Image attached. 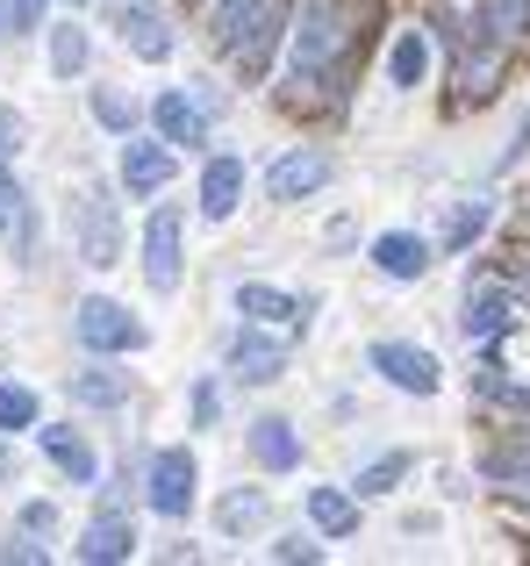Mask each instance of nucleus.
<instances>
[{
  "mask_svg": "<svg viewBox=\"0 0 530 566\" xmlns=\"http://www.w3.org/2000/svg\"><path fill=\"white\" fill-rule=\"evenodd\" d=\"M495 222V201L488 193H474V201H459L452 208V222H445V251H474V237Z\"/></svg>",
  "mask_w": 530,
  "mask_h": 566,
  "instance_id": "obj_23",
  "label": "nucleus"
},
{
  "mask_svg": "<svg viewBox=\"0 0 530 566\" xmlns=\"http://www.w3.org/2000/svg\"><path fill=\"white\" fill-rule=\"evenodd\" d=\"M43 452H51V467H57V473H72L80 488L100 473V467H94V444H86L80 430H43Z\"/></svg>",
  "mask_w": 530,
  "mask_h": 566,
  "instance_id": "obj_21",
  "label": "nucleus"
},
{
  "mask_svg": "<svg viewBox=\"0 0 530 566\" xmlns=\"http://www.w3.org/2000/svg\"><path fill=\"white\" fill-rule=\"evenodd\" d=\"M523 230H530V201H523Z\"/></svg>",
  "mask_w": 530,
  "mask_h": 566,
  "instance_id": "obj_41",
  "label": "nucleus"
},
{
  "mask_svg": "<svg viewBox=\"0 0 530 566\" xmlns=\"http://www.w3.org/2000/svg\"><path fill=\"white\" fill-rule=\"evenodd\" d=\"M330 172H337L330 151H287L273 172H265V193H273V201H308V193L330 180Z\"/></svg>",
  "mask_w": 530,
  "mask_h": 566,
  "instance_id": "obj_13",
  "label": "nucleus"
},
{
  "mask_svg": "<svg viewBox=\"0 0 530 566\" xmlns=\"http://www.w3.org/2000/svg\"><path fill=\"white\" fill-rule=\"evenodd\" d=\"M72 8H86V0H72Z\"/></svg>",
  "mask_w": 530,
  "mask_h": 566,
  "instance_id": "obj_42",
  "label": "nucleus"
},
{
  "mask_svg": "<svg viewBox=\"0 0 530 566\" xmlns=\"http://www.w3.org/2000/svg\"><path fill=\"white\" fill-rule=\"evenodd\" d=\"M94 115L115 129V137H129V129H137V101H123L115 86H94Z\"/></svg>",
  "mask_w": 530,
  "mask_h": 566,
  "instance_id": "obj_30",
  "label": "nucleus"
},
{
  "mask_svg": "<svg viewBox=\"0 0 530 566\" xmlns=\"http://www.w3.org/2000/svg\"><path fill=\"white\" fill-rule=\"evenodd\" d=\"M237 308H244V316H258V323H279V316H308L316 302H287L279 287H258V280H252V287H237Z\"/></svg>",
  "mask_w": 530,
  "mask_h": 566,
  "instance_id": "obj_25",
  "label": "nucleus"
},
{
  "mask_svg": "<svg viewBox=\"0 0 530 566\" xmlns=\"http://www.w3.org/2000/svg\"><path fill=\"white\" fill-rule=\"evenodd\" d=\"M273 559H322V545H308V538H279V545H273Z\"/></svg>",
  "mask_w": 530,
  "mask_h": 566,
  "instance_id": "obj_36",
  "label": "nucleus"
},
{
  "mask_svg": "<svg viewBox=\"0 0 530 566\" xmlns=\"http://www.w3.org/2000/svg\"><path fill=\"white\" fill-rule=\"evenodd\" d=\"M409 473V452H388V459H373V467H359V495H388L394 481Z\"/></svg>",
  "mask_w": 530,
  "mask_h": 566,
  "instance_id": "obj_31",
  "label": "nucleus"
},
{
  "mask_svg": "<svg viewBox=\"0 0 530 566\" xmlns=\"http://www.w3.org/2000/svg\"><path fill=\"white\" fill-rule=\"evenodd\" d=\"M287 14H294V0H252V8H244V22L230 29V43H223L237 86H258L265 72H273V51H279V36H287Z\"/></svg>",
  "mask_w": 530,
  "mask_h": 566,
  "instance_id": "obj_2",
  "label": "nucleus"
},
{
  "mask_svg": "<svg viewBox=\"0 0 530 566\" xmlns=\"http://www.w3.org/2000/svg\"><path fill=\"white\" fill-rule=\"evenodd\" d=\"M252 459L265 473H294V467H301V438H294V423H279V416L252 423Z\"/></svg>",
  "mask_w": 530,
  "mask_h": 566,
  "instance_id": "obj_18",
  "label": "nucleus"
},
{
  "mask_svg": "<svg viewBox=\"0 0 530 566\" xmlns=\"http://www.w3.org/2000/svg\"><path fill=\"white\" fill-rule=\"evenodd\" d=\"M215 524H223L230 538H237V531H258V524H265V495H258V488H237V495H223Z\"/></svg>",
  "mask_w": 530,
  "mask_h": 566,
  "instance_id": "obj_26",
  "label": "nucleus"
},
{
  "mask_svg": "<svg viewBox=\"0 0 530 566\" xmlns=\"http://www.w3.org/2000/svg\"><path fill=\"white\" fill-rule=\"evenodd\" d=\"M373 265H380L388 280H423V273H431V244H423L416 230H388V237L373 244Z\"/></svg>",
  "mask_w": 530,
  "mask_h": 566,
  "instance_id": "obj_17",
  "label": "nucleus"
},
{
  "mask_svg": "<svg viewBox=\"0 0 530 566\" xmlns=\"http://www.w3.org/2000/svg\"><path fill=\"white\" fill-rule=\"evenodd\" d=\"M115 29H123V43L144 57V65H166L172 57V22H166L158 0H123V8H115Z\"/></svg>",
  "mask_w": 530,
  "mask_h": 566,
  "instance_id": "obj_8",
  "label": "nucleus"
},
{
  "mask_svg": "<svg viewBox=\"0 0 530 566\" xmlns=\"http://www.w3.org/2000/svg\"><path fill=\"white\" fill-rule=\"evenodd\" d=\"M237 201H244V158H209V172H201V216L209 222H223V216H237Z\"/></svg>",
  "mask_w": 530,
  "mask_h": 566,
  "instance_id": "obj_16",
  "label": "nucleus"
},
{
  "mask_svg": "<svg viewBox=\"0 0 530 566\" xmlns=\"http://www.w3.org/2000/svg\"><path fill=\"white\" fill-rule=\"evenodd\" d=\"M8 22H14V36H22V29H36L43 22V0H8Z\"/></svg>",
  "mask_w": 530,
  "mask_h": 566,
  "instance_id": "obj_33",
  "label": "nucleus"
},
{
  "mask_svg": "<svg viewBox=\"0 0 530 566\" xmlns=\"http://www.w3.org/2000/svg\"><path fill=\"white\" fill-rule=\"evenodd\" d=\"M209 101H201V94H180V86H166V94H158L151 101V123H158V137H166L172 144V151H180V144H187V151H194V144H209Z\"/></svg>",
  "mask_w": 530,
  "mask_h": 566,
  "instance_id": "obj_7",
  "label": "nucleus"
},
{
  "mask_svg": "<svg viewBox=\"0 0 530 566\" xmlns=\"http://www.w3.org/2000/svg\"><path fill=\"white\" fill-rule=\"evenodd\" d=\"M72 337H80L86 352H100V359H115V352H144V323L129 316L123 302H108V294H86V302L72 308Z\"/></svg>",
  "mask_w": 530,
  "mask_h": 566,
  "instance_id": "obj_3",
  "label": "nucleus"
},
{
  "mask_svg": "<svg viewBox=\"0 0 530 566\" xmlns=\"http://www.w3.org/2000/svg\"><path fill=\"white\" fill-rule=\"evenodd\" d=\"M517 308H523V294L509 287L502 273H495V280H480V287H466V308H459V331L474 337V345H495V337H509V331H517V323H523Z\"/></svg>",
  "mask_w": 530,
  "mask_h": 566,
  "instance_id": "obj_4",
  "label": "nucleus"
},
{
  "mask_svg": "<svg viewBox=\"0 0 530 566\" xmlns=\"http://www.w3.org/2000/svg\"><path fill=\"white\" fill-rule=\"evenodd\" d=\"M474 395H480V401H502V409H523V416H530V387L502 380V366H480V374H474Z\"/></svg>",
  "mask_w": 530,
  "mask_h": 566,
  "instance_id": "obj_27",
  "label": "nucleus"
},
{
  "mask_svg": "<svg viewBox=\"0 0 530 566\" xmlns=\"http://www.w3.org/2000/svg\"><path fill=\"white\" fill-rule=\"evenodd\" d=\"M423 72H431V43H423V29H402V36H394V57H388V80L402 86V94H416Z\"/></svg>",
  "mask_w": 530,
  "mask_h": 566,
  "instance_id": "obj_22",
  "label": "nucleus"
},
{
  "mask_svg": "<svg viewBox=\"0 0 530 566\" xmlns=\"http://www.w3.org/2000/svg\"><path fill=\"white\" fill-rule=\"evenodd\" d=\"M230 366H237V380L265 387V380L287 374V345H279V337H265V331H237V337H230Z\"/></svg>",
  "mask_w": 530,
  "mask_h": 566,
  "instance_id": "obj_15",
  "label": "nucleus"
},
{
  "mask_svg": "<svg viewBox=\"0 0 530 566\" xmlns=\"http://www.w3.org/2000/svg\"><path fill=\"white\" fill-rule=\"evenodd\" d=\"M502 280H509V287H517V294H523V302H530V251H517V259H509V265H502Z\"/></svg>",
  "mask_w": 530,
  "mask_h": 566,
  "instance_id": "obj_35",
  "label": "nucleus"
},
{
  "mask_svg": "<svg viewBox=\"0 0 530 566\" xmlns=\"http://www.w3.org/2000/svg\"><path fill=\"white\" fill-rule=\"evenodd\" d=\"M215 409H223V395H215V380L194 387V423H215Z\"/></svg>",
  "mask_w": 530,
  "mask_h": 566,
  "instance_id": "obj_34",
  "label": "nucleus"
},
{
  "mask_svg": "<svg viewBox=\"0 0 530 566\" xmlns=\"http://www.w3.org/2000/svg\"><path fill=\"white\" fill-rule=\"evenodd\" d=\"M194 481H201L194 452H187V444H166V452H151L144 495H151V510H158V516H187V510H194Z\"/></svg>",
  "mask_w": 530,
  "mask_h": 566,
  "instance_id": "obj_6",
  "label": "nucleus"
},
{
  "mask_svg": "<svg viewBox=\"0 0 530 566\" xmlns=\"http://www.w3.org/2000/svg\"><path fill=\"white\" fill-rule=\"evenodd\" d=\"M480 473H488V481H517V473H530V430H509L502 444H488V452H480Z\"/></svg>",
  "mask_w": 530,
  "mask_h": 566,
  "instance_id": "obj_24",
  "label": "nucleus"
},
{
  "mask_svg": "<svg viewBox=\"0 0 530 566\" xmlns=\"http://www.w3.org/2000/svg\"><path fill=\"white\" fill-rule=\"evenodd\" d=\"M474 43H495V51H523L530 36V0H480L474 22H466Z\"/></svg>",
  "mask_w": 530,
  "mask_h": 566,
  "instance_id": "obj_11",
  "label": "nucleus"
},
{
  "mask_svg": "<svg viewBox=\"0 0 530 566\" xmlns=\"http://www.w3.org/2000/svg\"><path fill=\"white\" fill-rule=\"evenodd\" d=\"M365 359H373V374H388L394 387H402V395H437V380H445L423 345H373Z\"/></svg>",
  "mask_w": 530,
  "mask_h": 566,
  "instance_id": "obj_10",
  "label": "nucleus"
},
{
  "mask_svg": "<svg viewBox=\"0 0 530 566\" xmlns=\"http://www.w3.org/2000/svg\"><path fill=\"white\" fill-rule=\"evenodd\" d=\"M194 8H201V0H194Z\"/></svg>",
  "mask_w": 530,
  "mask_h": 566,
  "instance_id": "obj_43",
  "label": "nucleus"
},
{
  "mask_svg": "<svg viewBox=\"0 0 530 566\" xmlns=\"http://www.w3.org/2000/svg\"><path fill=\"white\" fill-rule=\"evenodd\" d=\"M51 524H57L51 502H29V510H22V531H51Z\"/></svg>",
  "mask_w": 530,
  "mask_h": 566,
  "instance_id": "obj_38",
  "label": "nucleus"
},
{
  "mask_svg": "<svg viewBox=\"0 0 530 566\" xmlns=\"http://www.w3.org/2000/svg\"><path fill=\"white\" fill-rule=\"evenodd\" d=\"M72 401H80V409H123V401H129V374H115V366H86V374H72Z\"/></svg>",
  "mask_w": 530,
  "mask_h": 566,
  "instance_id": "obj_19",
  "label": "nucleus"
},
{
  "mask_svg": "<svg viewBox=\"0 0 530 566\" xmlns=\"http://www.w3.org/2000/svg\"><path fill=\"white\" fill-rule=\"evenodd\" d=\"M51 72H57V80H72V72H86V29H57V36H51Z\"/></svg>",
  "mask_w": 530,
  "mask_h": 566,
  "instance_id": "obj_29",
  "label": "nucleus"
},
{
  "mask_svg": "<svg viewBox=\"0 0 530 566\" xmlns=\"http://www.w3.org/2000/svg\"><path fill=\"white\" fill-rule=\"evenodd\" d=\"M8 473H14V459H8V444H0V481H8Z\"/></svg>",
  "mask_w": 530,
  "mask_h": 566,
  "instance_id": "obj_39",
  "label": "nucleus"
},
{
  "mask_svg": "<svg viewBox=\"0 0 530 566\" xmlns=\"http://www.w3.org/2000/svg\"><path fill=\"white\" fill-rule=\"evenodd\" d=\"M8 29H14V22H8V0H0V36H8Z\"/></svg>",
  "mask_w": 530,
  "mask_h": 566,
  "instance_id": "obj_40",
  "label": "nucleus"
},
{
  "mask_svg": "<svg viewBox=\"0 0 530 566\" xmlns=\"http://www.w3.org/2000/svg\"><path fill=\"white\" fill-rule=\"evenodd\" d=\"M14 144H22V123H14V108H0V158H8Z\"/></svg>",
  "mask_w": 530,
  "mask_h": 566,
  "instance_id": "obj_37",
  "label": "nucleus"
},
{
  "mask_svg": "<svg viewBox=\"0 0 530 566\" xmlns=\"http://www.w3.org/2000/svg\"><path fill=\"white\" fill-rule=\"evenodd\" d=\"M144 280L158 294L180 287V208H158L151 230H144Z\"/></svg>",
  "mask_w": 530,
  "mask_h": 566,
  "instance_id": "obj_9",
  "label": "nucleus"
},
{
  "mask_svg": "<svg viewBox=\"0 0 530 566\" xmlns=\"http://www.w3.org/2000/svg\"><path fill=\"white\" fill-rule=\"evenodd\" d=\"M308 516H316L322 538H351V531H359V502H351L344 488H308Z\"/></svg>",
  "mask_w": 530,
  "mask_h": 566,
  "instance_id": "obj_20",
  "label": "nucleus"
},
{
  "mask_svg": "<svg viewBox=\"0 0 530 566\" xmlns=\"http://www.w3.org/2000/svg\"><path fill=\"white\" fill-rule=\"evenodd\" d=\"M137 553V524L123 516V502L108 495V510L94 516V524L80 531V559H94V566H108V559H129Z\"/></svg>",
  "mask_w": 530,
  "mask_h": 566,
  "instance_id": "obj_12",
  "label": "nucleus"
},
{
  "mask_svg": "<svg viewBox=\"0 0 530 566\" xmlns=\"http://www.w3.org/2000/svg\"><path fill=\"white\" fill-rule=\"evenodd\" d=\"M0 430H36V395L22 380H0Z\"/></svg>",
  "mask_w": 530,
  "mask_h": 566,
  "instance_id": "obj_28",
  "label": "nucleus"
},
{
  "mask_svg": "<svg viewBox=\"0 0 530 566\" xmlns=\"http://www.w3.org/2000/svg\"><path fill=\"white\" fill-rule=\"evenodd\" d=\"M166 180H172V144L166 137H123V187L158 193Z\"/></svg>",
  "mask_w": 530,
  "mask_h": 566,
  "instance_id": "obj_14",
  "label": "nucleus"
},
{
  "mask_svg": "<svg viewBox=\"0 0 530 566\" xmlns=\"http://www.w3.org/2000/svg\"><path fill=\"white\" fill-rule=\"evenodd\" d=\"M14 222H22V187L0 172V230H14Z\"/></svg>",
  "mask_w": 530,
  "mask_h": 566,
  "instance_id": "obj_32",
  "label": "nucleus"
},
{
  "mask_svg": "<svg viewBox=\"0 0 530 566\" xmlns=\"http://www.w3.org/2000/svg\"><path fill=\"white\" fill-rule=\"evenodd\" d=\"M380 0H301V29L287 43V101H337L351 65L373 51Z\"/></svg>",
  "mask_w": 530,
  "mask_h": 566,
  "instance_id": "obj_1",
  "label": "nucleus"
},
{
  "mask_svg": "<svg viewBox=\"0 0 530 566\" xmlns=\"http://www.w3.org/2000/svg\"><path fill=\"white\" fill-rule=\"evenodd\" d=\"M72 230H80V259L86 265H115V259H123V230H115L108 187H94V180L80 187V201H72Z\"/></svg>",
  "mask_w": 530,
  "mask_h": 566,
  "instance_id": "obj_5",
  "label": "nucleus"
}]
</instances>
